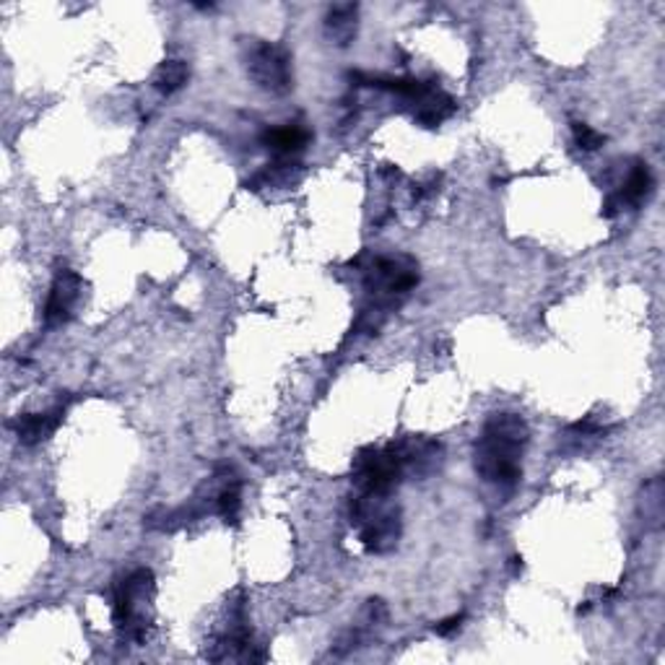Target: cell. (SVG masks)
<instances>
[{"instance_id": "6da1fadb", "label": "cell", "mask_w": 665, "mask_h": 665, "mask_svg": "<svg viewBox=\"0 0 665 665\" xmlns=\"http://www.w3.org/2000/svg\"><path fill=\"white\" fill-rule=\"evenodd\" d=\"M530 442L528 421L513 411H497L484 421L473 450L478 478L502 494H513L522 478V455Z\"/></svg>"}, {"instance_id": "7a4b0ae2", "label": "cell", "mask_w": 665, "mask_h": 665, "mask_svg": "<svg viewBox=\"0 0 665 665\" xmlns=\"http://www.w3.org/2000/svg\"><path fill=\"white\" fill-rule=\"evenodd\" d=\"M361 273H365L367 292V305L361 309L380 317L382 323L388 320L390 313H395L403 305L405 297L416 289L421 281L419 263L403 253L377 257L367 253V265L361 268Z\"/></svg>"}, {"instance_id": "3957f363", "label": "cell", "mask_w": 665, "mask_h": 665, "mask_svg": "<svg viewBox=\"0 0 665 665\" xmlns=\"http://www.w3.org/2000/svg\"><path fill=\"white\" fill-rule=\"evenodd\" d=\"M154 595H157V580L146 567L133 569L115 585L113 619L125 642L138 645L146 640L154 619Z\"/></svg>"}, {"instance_id": "277c9868", "label": "cell", "mask_w": 665, "mask_h": 665, "mask_svg": "<svg viewBox=\"0 0 665 665\" xmlns=\"http://www.w3.org/2000/svg\"><path fill=\"white\" fill-rule=\"evenodd\" d=\"M351 526L359 528L361 546L369 553H388L393 551L403 534L401 509L390 505L388 497H377V494H357L349 502Z\"/></svg>"}, {"instance_id": "5b68a950", "label": "cell", "mask_w": 665, "mask_h": 665, "mask_svg": "<svg viewBox=\"0 0 665 665\" xmlns=\"http://www.w3.org/2000/svg\"><path fill=\"white\" fill-rule=\"evenodd\" d=\"M242 63L245 73L253 84L265 94H289L294 86L292 55L284 44L257 40V36H245L240 44Z\"/></svg>"}, {"instance_id": "8992f818", "label": "cell", "mask_w": 665, "mask_h": 665, "mask_svg": "<svg viewBox=\"0 0 665 665\" xmlns=\"http://www.w3.org/2000/svg\"><path fill=\"white\" fill-rule=\"evenodd\" d=\"M405 468L401 455L393 445L361 447L351 461V482L357 484L361 494H377V497H390V492L403 482Z\"/></svg>"}, {"instance_id": "52a82bcc", "label": "cell", "mask_w": 665, "mask_h": 665, "mask_svg": "<svg viewBox=\"0 0 665 665\" xmlns=\"http://www.w3.org/2000/svg\"><path fill=\"white\" fill-rule=\"evenodd\" d=\"M653 193H655L653 169H650L647 161L634 159L632 167L626 169V177L622 180V184H619V190H613V193L603 201L601 213L605 219H616L626 211H640Z\"/></svg>"}, {"instance_id": "ba28073f", "label": "cell", "mask_w": 665, "mask_h": 665, "mask_svg": "<svg viewBox=\"0 0 665 665\" xmlns=\"http://www.w3.org/2000/svg\"><path fill=\"white\" fill-rule=\"evenodd\" d=\"M84 278H81L76 271H57L53 286H50V297L44 302V325H48V328H61V325L71 323V317L76 315L81 305V297H84Z\"/></svg>"}, {"instance_id": "9c48e42d", "label": "cell", "mask_w": 665, "mask_h": 665, "mask_svg": "<svg viewBox=\"0 0 665 665\" xmlns=\"http://www.w3.org/2000/svg\"><path fill=\"white\" fill-rule=\"evenodd\" d=\"M393 447L401 455L405 473L416 478H430L432 473L440 471L442 461H445V447L442 442L426 434H409V437L393 442Z\"/></svg>"}, {"instance_id": "30bf717a", "label": "cell", "mask_w": 665, "mask_h": 665, "mask_svg": "<svg viewBox=\"0 0 665 665\" xmlns=\"http://www.w3.org/2000/svg\"><path fill=\"white\" fill-rule=\"evenodd\" d=\"M71 398H65V401H57L53 409L40 411V413H21V416L13 421V432H17L19 442L24 447H34L42 445V442H48L53 434L57 432V426L63 424L65 413H68Z\"/></svg>"}, {"instance_id": "8fae6325", "label": "cell", "mask_w": 665, "mask_h": 665, "mask_svg": "<svg viewBox=\"0 0 665 665\" xmlns=\"http://www.w3.org/2000/svg\"><path fill=\"white\" fill-rule=\"evenodd\" d=\"M313 140V130L305 123L273 125L261 136V146L273 154V159H297Z\"/></svg>"}, {"instance_id": "7c38bea8", "label": "cell", "mask_w": 665, "mask_h": 665, "mask_svg": "<svg viewBox=\"0 0 665 665\" xmlns=\"http://www.w3.org/2000/svg\"><path fill=\"white\" fill-rule=\"evenodd\" d=\"M413 120H416V125H421V128H440L442 123L450 120V117L455 115V99L450 97V94L445 92V88L440 86V81L434 78L432 86L426 88L421 97H416L409 105Z\"/></svg>"}, {"instance_id": "4fadbf2b", "label": "cell", "mask_w": 665, "mask_h": 665, "mask_svg": "<svg viewBox=\"0 0 665 665\" xmlns=\"http://www.w3.org/2000/svg\"><path fill=\"white\" fill-rule=\"evenodd\" d=\"M359 29V6L357 3H341L332 6L325 17V40L336 48H349L357 36Z\"/></svg>"}, {"instance_id": "5bb4252c", "label": "cell", "mask_w": 665, "mask_h": 665, "mask_svg": "<svg viewBox=\"0 0 665 665\" xmlns=\"http://www.w3.org/2000/svg\"><path fill=\"white\" fill-rule=\"evenodd\" d=\"M305 175V167L297 159H273L271 165H265L261 172L253 175L247 180L250 190L263 188H292L294 182H299V177Z\"/></svg>"}, {"instance_id": "9a60e30c", "label": "cell", "mask_w": 665, "mask_h": 665, "mask_svg": "<svg viewBox=\"0 0 665 665\" xmlns=\"http://www.w3.org/2000/svg\"><path fill=\"white\" fill-rule=\"evenodd\" d=\"M609 432H611V426H605L595 419L578 421V424H569L567 430L559 434V447L564 450V453H572V455L585 453V450H590L601 440H605V434Z\"/></svg>"}, {"instance_id": "2e32d148", "label": "cell", "mask_w": 665, "mask_h": 665, "mask_svg": "<svg viewBox=\"0 0 665 665\" xmlns=\"http://www.w3.org/2000/svg\"><path fill=\"white\" fill-rule=\"evenodd\" d=\"M190 78V65L184 61H165L157 65L151 76V86L157 88L161 97H172L180 88L188 84Z\"/></svg>"}, {"instance_id": "e0dca14e", "label": "cell", "mask_w": 665, "mask_h": 665, "mask_svg": "<svg viewBox=\"0 0 665 665\" xmlns=\"http://www.w3.org/2000/svg\"><path fill=\"white\" fill-rule=\"evenodd\" d=\"M572 138H574V146L582 151H598L605 146L603 133H598L595 128H590L588 123H580V120L572 123Z\"/></svg>"}, {"instance_id": "ac0fdd59", "label": "cell", "mask_w": 665, "mask_h": 665, "mask_svg": "<svg viewBox=\"0 0 665 665\" xmlns=\"http://www.w3.org/2000/svg\"><path fill=\"white\" fill-rule=\"evenodd\" d=\"M440 184H442V175L440 172H430L424 177V180H419L413 184V201H424V198H432L440 193Z\"/></svg>"}, {"instance_id": "d6986e66", "label": "cell", "mask_w": 665, "mask_h": 665, "mask_svg": "<svg viewBox=\"0 0 665 665\" xmlns=\"http://www.w3.org/2000/svg\"><path fill=\"white\" fill-rule=\"evenodd\" d=\"M463 622H465V613H453V616L442 619V622L434 624V632L440 634V637H453V634H457L463 630Z\"/></svg>"}]
</instances>
